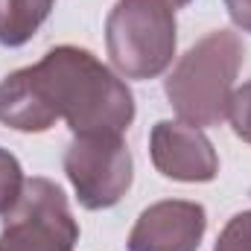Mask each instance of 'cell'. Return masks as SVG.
<instances>
[{"label": "cell", "mask_w": 251, "mask_h": 251, "mask_svg": "<svg viewBox=\"0 0 251 251\" xmlns=\"http://www.w3.org/2000/svg\"><path fill=\"white\" fill-rule=\"evenodd\" d=\"M176 9L164 0H117L105 21L111 64L126 79H155L176 56Z\"/></svg>", "instance_id": "cell-3"}, {"label": "cell", "mask_w": 251, "mask_h": 251, "mask_svg": "<svg viewBox=\"0 0 251 251\" xmlns=\"http://www.w3.org/2000/svg\"><path fill=\"white\" fill-rule=\"evenodd\" d=\"M225 9L243 32H251V0H225Z\"/></svg>", "instance_id": "cell-12"}, {"label": "cell", "mask_w": 251, "mask_h": 251, "mask_svg": "<svg viewBox=\"0 0 251 251\" xmlns=\"http://www.w3.org/2000/svg\"><path fill=\"white\" fill-rule=\"evenodd\" d=\"M56 120H67L73 134H123L134 120V97L91 50L62 44L0 82L3 126L38 134Z\"/></svg>", "instance_id": "cell-1"}, {"label": "cell", "mask_w": 251, "mask_h": 251, "mask_svg": "<svg viewBox=\"0 0 251 251\" xmlns=\"http://www.w3.org/2000/svg\"><path fill=\"white\" fill-rule=\"evenodd\" d=\"M24 184H26V178H24L18 158L0 146V216H6L15 207V201L24 193Z\"/></svg>", "instance_id": "cell-9"}, {"label": "cell", "mask_w": 251, "mask_h": 251, "mask_svg": "<svg viewBox=\"0 0 251 251\" xmlns=\"http://www.w3.org/2000/svg\"><path fill=\"white\" fill-rule=\"evenodd\" d=\"M56 0H0V44H26L47 21Z\"/></svg>", "instance_id": "cell-8"}, {"label": "cell", "mask_w": 251, "mask_h": 251, "mask_svg": "<svg viewBox=\"0 0 251 251\" xmlns=\"http://www.w3.org/2000/svg\"><path fill=\"white\" fill-rule=\"evenodd\" d=\"M213 251H251V210H243L234 219H228V225L216 237Z\"/></svg>", "instance_id": "cell-10"}, {"label": "cell", "mask_w": 251, "mask_h": 251, "mask_svg": "<svg viewBox=\"0 0 251 251\" xmlns=\"http://www.w3.org/2000/svg\"><path fill=\"white\" fill-rule=\"evenodd\" d=\"M228 120L234 126V134L240 140L251 143V79L234 91L231 105H228Z\"/></svg>", "instance_id": "cell-11"}, {"label": "cell", "mask_w": 251, "mask_h": 251, "mask_svg": "<svg viewBox=\"0 0 251 251\" xmlns=\"http://www.w3.org/2000/svg\"><path fill=\"white\" fill-rule=\"evenodd\" d=\"M149 155L155 170L173 181L204 184L213 181L219 173V158L213 152V143L204 137L201 128L184 120H161L152 126Z\"/></svg>", "instance_id": "cell-6"}, {"label": "cell", "mask_w": 251, "mask_h": 251, "mask_svg": "<svg viewBox=\"0 0 251 251\" xmlns=\"http://www.w3.org/2000/svg\"><path fill=\"white\" fill-rule=\"evenodd\" d=\"M207 213L199 201L167 199L149 204L128 234V251H199Z\"/></svg>", "instance_id": "cell-7"}, {"label": "cell", "mask_w": 251, "mask_h": 251, "mask_svg": "<svg viewBox=\"0 0 251 251\" xmlns=\"http://www.w3.org/2000/svg\"><path fill=\"white\" fill-rule=\"evenodd\" d=\"M167 6H173V9H181V6H187L190 0H164Z\"/></svg>", "instance_id": "cell-13"}, {"label": "cell", "mask_w": 251, "mask_h": 251, "mask_svg": "<svg viewBox=\"0 0 251 251\" xmlns=\"http://www.w3.org/2000/svg\"><path fill=\"white\" fill-rule=\"evenodd\" d=\"M79 225L50 178H26L21 199L3 216L0 251H73Z\"/></svg>", "instance_id": "cell-4"}, {"label": "cell", "mask_w": 251, "mask_h": 251, "mask_svg": "<svg viewBox=\"0 0 251 251\" xmlns=\"http://www.w3.org/2000/svg\"><path fill=\"white\" fill-rule=\"evenodd\" d=\"M64 173L88 210L114 207L131 187V152L123 134H73L64 152Z\"/></svg>", "instance_id": "cell-5"}, {"label": "cell", "mask_w": 251, "mask_h": 251, "mask_svg": "<svg viewBox=\"0 0 251 251\" xmlns=\"http://www.w3.org/2000/svg\"><path fill=\"white\" fill-rule=\"evenodd\" d=\"M246 47L237 32L213 29L178 59L164 82L167 100L184 123L196 128L228 120L234 79L243 67Z\"/></svg>", "instance_id": "cell-2"}]
</instances>
